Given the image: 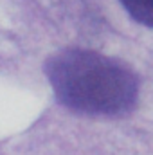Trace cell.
<instances>
[{
  "label": "cell",
  "instance_id": "2",
  "mask_svg": "<svg viewBox=\"0 0 153 155\" xmlns=\"http://www.w3.org/2000/svg\"><path fill=\"white\" fill-rule=\"evenodd\" d=\"M119 2L137 24L153 27V0H119Z\"/></svg>",
  "mask_w": 153,
  "mask_h": 155
},
{
  "label": "cell",
  "instance_id": "1",
  "mask_svg": "<svg viewBox=\"0 0 153 155\" xmlns=\"http://www.w3.org/2000/svg\"><path fill=\"white\" fill-rule=\"evenodd\" d=\"M60 105L92 117L132 112L139 99V79L122 61L90 49H63L43 65Z\"/></svg>",
  "mask_w": 153,
  "mask_h": 155
}]
</instances>
